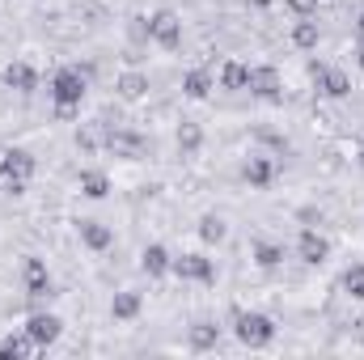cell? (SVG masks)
<instances>
[{
    "instance_id": "1",
    "label": "cell",
    "mask_w": 364,
    "mask_h": 360,
    "mask_svg": "<svg viewBox=\"0 0 364 360\" xmlns=\"http://www.w3.org/2000/svg\"><path fill=\"white\" fill-rule=\"evenodd\" d=\"M237 339L246 348H267L275 339L272 318H263V314H237Z\"/></svg>"
},
{
    "instance_id": "2",
    "label": "cell",
    "mask_w": 364,
    "mask_h": 360,
    "mask_svg": "<svg viewBox=\"0 0 364 360\" xmlns=\"http://www.w3.org/2000/svg\"><path fill=\"white\" fill-rule=\"evenodd\" d=\"M51 97H55V106H81V97H85V77H81L77 68L55 73V81H51Z\"/></svg>"
},
{
    "instance_id": "3",
    "label": "cell",
    "mask_w": 364,
    "mask_h": 360,
    "mask_svg": "<svg viewBox=\"0 0 364 360\" xmlns=\"http://www.w3.org/2000/svg\"><path fill=\"white\" fill-rule=\"evenodd\" d=\"M149 38H153V43H161V47H178V38H182L178 17H174L170 9H161V13L149 21Z\"/></svg>"
},
{
    "instance_id": "4",
    "label": "cell",
    "mask_w": 364,
    "mask_h": 360,
    "mask_svg": "<svg viewBox=\"0 0 364 360\" xmlns=\"http://www.w3.org/2000/svg\"><path fill=\"white\" fill-rule=\"evenodd\" d=\"M26 335L34 339V344H55L60 339V318H51V314H38V318H30V327H26Z\"/></svg>"
},
{
    "instance_id": "5",
    "label": "cell",
    "mask_w": 364,
    "mask_h": 360,
    "mask_svg": "<svg viewBox=\"0 0 364 360\" xmlns=\"http://www.w3.org/2000/svg\"><path fill=\"white\" fill-rule=\"evenodd\" d=\"M30 174H34V157H30V153H21V149L4 153V162H0V179H30Z\"/></svg>"
},
{
    "instance_id": "6",
    "label": "cell",
    "mask_w": 364,
    "mask_h": 360,
    "mask_svg": "<svg viewBox=\"0 0 364 360\" xmlns=\"http://www.w3.org/2000/svg\"><path fill=\"white\" fill-rule=\"evenodd\" d=\"M314 77H318V85L331 93V97H348V93H352L348 73H339V68H314Z\"/></svg>"
},
{
    "instance_id": "7",
    "label": "cell",
    "mask_w": 364,
    "mask_h": 360,
    "mask_svg": "<svg viewBox=\"0 0 364 360\" xmlns=\"http://www.w3.org/2000/svg\"><path fill=\"white\" fill-rule=\"evenodd\" d=\"M246 90H255L259 97H279V77H275V68H250V81H246Z\"/></svg>"
},
{
    "instance_id": "8",
    "label": "cell",
    "mask_w": 364,
    "mask_h": 360,
    "mask_svg": "<svg viewBox=\"0 0 364 360\" xmlns=\"http://www.w3.org/2000/svg\"><path fill=\"white\" fill-rule=\"evenodd\" d=\"M182 280H212V263L203 259V255H182L178 263H174Z\"/></svg>"
},
{
    "instance_id": "9",
    "label": "cell",
    "mask_w": 364,
    "mask_h": 360,
    "mask_svg": "<svg viewBox=\"0 0 364 360\" xmlns=\"http://www.w3.org/2000/svg\"><path fill=\"white\" fill-rule=\"evenodd\" d=\"M4 85H9V90L30 93L34 85H38V77H34V68H30V64H9V68H4Z\"/></svg>"
},
{
    "instance_id": "10",
    "label": "cell",
    "mask_w": 364,
    "mask_h": 360,
    "mask_svg": "<svg viewBox=\"0 0 364 360\" xmlns=\"http://www.w3.org/2000/svg\"><path fill=\"white\" fill-rule=\"evenodd\" d=\"M246 179H250V186H272L275 162H272V157H250V166H246Z\"/></svg>"
},
{
    "instance_id": "11",
    "label": "cell",
    "mask_w": 364,
    "mask_h": 360,
    "mask_svg": "<svg viewBox=\"0 0 364 360\" xmlns=\"http://www.w3.org/2000/svg\"><path fill=\"white\" fill-rule=\"evenodd\" d=\"M26 292L30 297L47 292V268H43V259H26Z\"/></svg>"
},
{
    "instance_id": "12",
    "label": "cell",
    "mask_w": 364,
    "mask_h": 360,
    "mask_svg": "<svg viewBox=\"0 0 364 360\" xmlns=\"http://www.w3.org/2000/svg\"><path fill=\"white\" fill-rule=\"evenodd\" d=\"M301 259H305V263H314V268L326 259V242H322L314 229H309V233H301Z\"/></svg>"
},
{
    "instance_id": "13",
    "label": "cell",
    "mask_w": 364,
    "mask_h": 360,
    "mask_svg": "<svg viewBox=\"0 0 364 360\" xmlns=\"http://www.w3.org/2000/svg\"><path fill=\"white\" fill-rule=\"evenodd\" d=\"M144 93H149V81H144L140 73H123V77H119V97L136 102V97H144Z\"/></svg>"
},
{
    "instance_id": "14",
    "label": "cell",
    "mask_w": 364,
    "mask_h": 360,
    "mask_svg": "<svg viewBox=\"0 0 364 360\" xmlns=\"http://www.w3.org/2000/svg\"><path fill=\"white\" fill-rule=\"evenodd\" d=\"M81 238H85L90 250H106V246H110V229L97 225V221H85V225H81Z\"/></svg>"
},
{
    "instance_id": "15",
    "label": "cell",
    "mask_w": 364,
    "mask_h": 360,
    "mask_svg": "<svg viewBox=\"0 0 364 360\" xmlns=\"http://www.w3.org/2000/svg\"><path fill=\"white\" fill-rule=\"evenodd\" d=\"M246 81H250V68H242V64H233V60L220 68V85H225V90H246Z\"/></svg>"
},
{
    "instance_id": "16",
    "label": "cell",
    "mask_w": 364,
    "mask_h": 360,
    "mask_svg": "<svg viewBox=\"0 0 364 360\" xmlns=\"http://www.w3.org/2000/svg\"><path fill=\"white\" fill-rule=\"evenodd\" d=\"M216 339H220V335H216L212 322H195V327H191V348L208 352V348H216Z\"/></svg>"
},
{
    "instance_id": "17",
    "label": "cell",
    "mask_w": 364,
    "mask_h": 360,
    "mask_svg": "<svg viewBox=\"0 0 364 360\" xmlns=\"http://www.w3.org/2000/svg\"><path fill=\"white\" fill-rule=\"evenodd\" d=\"M140 268L149 271V275H161V271L170 268V255H166V246H149V250H144V259H140Z\"/></svg>"
},
{
    "instance_id": "18",
    "label": "cell",
    "mask_w": 364,
    "mask_h": 360,
    "mask_svg": "<svg viewBox=\"0 0 364 360\" xmlns=\"http://www.w3.org/2000/svg\"><path fill=\"white\" fill-rule=\"evenodd\" d=\"M110 309H114V318H136V314H140V292H132V288L119 292Z\"/></svg>"
},
{
    "instance_id": "19",
    "label": "cell",
    "mask_w": 364,
    "mask_h": 360,
    "mask_svg": "<svg viewBox=\"0 0 364 360\" xmlns=\"http://www.w3.org/2000/svg\"><path fill=\"white\" fill-rule=\"evenodd\" d=\"M81 191H85L90 199H102V195L110 191V182H106V174H97V170H85V174H81Z\"/></svg>"
},
{
    "instance_id": "20",
    "label": "cell",
    "mask_w": 364,
    "mask_h": 360,
    "mask_svg": "<svg viewBox=\"0 0 364 360\" xmlns=\"http://www.w3.org/2000/svg\"><path fill=\"white\" fill-rule=\"evenodd\" d=\"M182 90H186V97H208V90H212V77H208V73H186Z\"/></svg>"
},
{
    "instance_id": "21",
    "label": "cell",
    "mask_w": 364,
    "mask_h": 360,
    "mask_svg": "<svg viewBox=\"0 0 364 360\" xmlns=\"http://www.w3.org/2000/svg\"><path fill=\"white\" fill-rule=\"evenodd\" d=\"M255 263H259V268H279V263H284V250L272 246V242H259V246H255Z\"/></svg>"
},
{
    "instance_id": "22",
    "label": "cell",
    "mask_w": 364,
    "mask_h": 360,
    "mask_svg": "<svg viewBox=\"0 0 364 360\" xmlns=\"http://www.w3.org/2000/svg\"><path fill=\"white\" fill-rule=\"evenodd\" d=\"M292 43L305 47V51L318 47V26H314V21H296V26H292Z\"/></svg>"
},
{
    "instance_id": "23",
    "label": "cell",
    "mask_w": 364,
    "mask_h": 360,
    "mask_svg": "<svg viewBox=\"0 0 364 360\" xmlns=\"http://www.w3.org/2000/svg\"><path fill=\"white\" fill-rule=\"evenodd\" d=\"M199 238L203 242H225V221L220 216H203L199 221Z\"/></svg>"
},
{
    "instance_id": "24",
    "label": "cell",
    "mask_w": 364,
    "mask_h": 360,
    "mask_svg": "<svg viewBox=\"0 0 364 360\" xmlns=\"http://www.w3.org/2000/svg\"><path fill=\"white\" fill-rule=\"evenodd\" d=\"M30 348H34V339H30V335H17V339H9V344L0 348V356H30Z\"/></svg>"
},
{
    "instance_id": "25",
    "label": "cell",
    "mask_w": 364,
    "mask_h": 360,
    "mask_svg": "<svg viewBox=\"0 0 364 360\" xmlns=\"http://www.w3.org/2000/svg\"><path fill=\"white\" fill-rule=\"evenodd\" d=\"M178 144L182 149H199V127L195 123H182L178 127Z\"/></svg>"
},
{
    "instance_id": "26",
    "label": "cell",
    "mask_w": 364,
    "mask_h": 360,
    "mask_svg": "<svg viewBox=\"0 0 364 360\" xmlns=\"http://www.w3.org/2000/svg\"><path fill=\"white\" fill-rule=\"evenodd\" d=\"M343 284H348V292H352V297H364V268H352Z\"/></svg>"
},
{
    "instance_id": "27",
    "label": "cell",
    "mask_w": 364,
    "mask_h": 360,
    "mask_svg": "<svg viewBox=\"0 0 364 360\" xmlns=\"http://www.w3.org/2000/svg\"><path fill=\"white\" fill-rule=\"evenodd\" d=\"M110 144H114L119 153H140V140H136V136H110Z\"/></svg>"
},
{
    "instance_id": "28",
    "label": "cell",
    "mask_w": 364,
    "mask_h": 360,
    "mask_svg": "<svg viewBox=\"0 0 364 360\" xmlns=\"http://www.w3.org/2000/svg\"><path fill=\"white\" fill-rule=\"evenodd\" d=\"M288 9H292V13H301V17H309V13L318 9V0H288Z\"/></svg>"
},
{
    "instance_id": "29",
    "label": "cell",
    "mask_w": 364,
    "mask_h": 360,
    "mask_svg": "<svg viewBox=\"0 0 364 360\" xmlns=\"http://www.w3.org/2000/svg\"><path fill=\"white\" fill-rule=\"evenodd\" d=\"M250 4H259V9H263V4H272V0H250Z\"/></svg>"
},
{
    "instance_id": "30",
    "label": "cell",
    "mask_w": 364,
    "mask_h": 360,
    "mask_svg": "<svg viewBox=\"0 0 364 360\" xmlns=\"http://www.w3.org/2000/svg\"><path fill=\"white\" fill-rule=\"evenodd\" d=\"M360 68H364V51H360Z\"/></svg>"
},
{
    "instance_id": "31",
    "label": "cell",
    "mask_w": 364,
    "mask_h": 360,
    "mask_svg": "<svg viewBox=\"0 0 364 360\" xmlns=\"http://www.w3.org/2000/svg\"><path fill=\"white\" fill-rule=\"evenodd\" d=\"M360 34H364V17H360Z\"/></svg>"
}]
</instances>
